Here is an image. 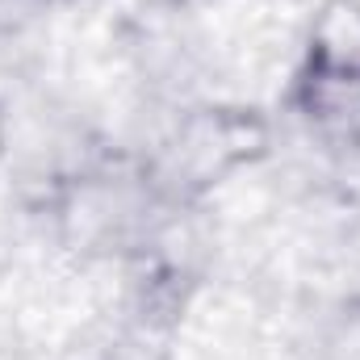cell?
Returning <instances> with one entry per match:
<instances>
[{
  "label": "cell",
  "instance_id": "1",
  "mask_svg": "<svg viewBox=\"0 0 360 360\" xmlns=\"http://www.w3.org/2000/svg\"><path fill=\"white\" fill-rule=\"evenodd\" d=\"M306 72L360 76V0H323L306 38Z\"/></svg>",
  "mask_w": 360,
  "mask_h": 360
},
{
  "label": "cell",
  "instance_id": "2",
  "mask_svg": "<svg viewBox=\"0 0 360 360\" xmlns=\"http://www.w3.org/2000/svg\"><path fill=\"white\" fill-rule=\"evenodd\" d=\"M297 105L323 134H331L335 143L360 147V76L302 72Z\"/></svg>",
  "mask_w": 360,
  "mask_h": 360
},
{
  "label": "cell",
  "instance_id": "3",
  "mask_svg": "<svg viewBox=\"0 0 360 360\" xmlns=\"http://www.w3.org/2000/svg\"><path fill=\"white\" fill-rule=\"evenodd\" d=\"M42 4H46V0H0V30H17V25H25Z\"/></svg>",
  "mask_w": 360,
  "mask_h": 360
},
{
  "label": "cell",
  "instance_id": "4",
  "mask_svg": "<svg viewBox=\"0 0 360 360\" xmlns=\"http://www.w3.org/2000/svg\"><path fill=\"white\" fill-rule=\"evenodd\" d=\"M0 155H4V113H0Z\"/></svg>",
  "mask_w": 360,
  "mask_h": 360
}]
</instances>
